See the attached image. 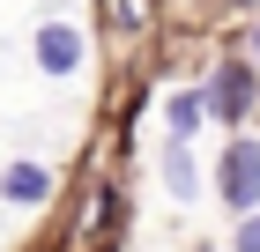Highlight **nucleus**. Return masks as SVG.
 <instances>
[{"instance_id": "1", "label": "nucleus", "mask_w": 260, "mask_h": 252, "mask_svg": "<svg viewBox=\"0 0 260 252\" xmlns=\"http://www.w3.org/2000/svg\"><path fill=\"white\" fill-rule=\"evenodd\" d=\"M216 186H223V208H238V215L260 208V149H253V141H231V149H223Z\"/></svg>"}, {"instance_id": "2", "label": "nucleus", "mask_w": 260, "mask_h": 252, "mask_svg": "<svg viewBox=\"0 0 260 252\" xmlns=\"http://www.w3.org/2000/svg\"><path fill=\"white\" fill-rule=\"evenodd\" d=\"M245 112H253V67L223 59L216 82H208V119H245Z\"/></svg>"}, {"instance_id": "3", "label": "nucleus", "mask_w": 260, "mask_h": 252, "mask_svg": "<svg viewBox=\"0 0 260 252\" xmlns=\"http://www.w3.org/2000/svg\"><path fill=\"white\" fill-rule=\"evenodd\" d=\"M0 193L15 200V208H38V200H52V171L45 163H8L0 171Z\"/></svg>"}, {"instance_id": "4", "label": "nucleus", "mask_w": 260, "mask_h": 252, "mask_svg": "<svg viewBox=\"0 0 260 252\" xmlns=\"http://www.w3.org/2000/svg\"><path fill=\"white\" fill-rule=\"evenodd\" d=\"M38 67H45V75H75V67H82V38H75V30H45V38H38Z\"/></svg>"}, {"instance_id": "5", "label": "nucleus", "mask_w": 260, "mask_h": 252, "mask_svg": "<svg viewBox=\"0 0 260 252\" xmlns=\"http://www.w3.org/2000/svg\"><path fill=\"white\" fill-rule=\"evenodd\" d=\"M201 119H208V89H186V97H171V126H179V134H193Z\"/></svg>"}, {"instance_id": "6", "label": "nucleus", "mask_w": 260, "mask_h": 252, "mask_svg": "<svg viewBox=\"0 0 260 252\" xmlns=\"http://www.w3.org/2000/svg\"><path fill=\"white\" fill-rule=\"evenodd\" d=\"M164 178H171V193H193V163H186V149H164Z\"/></svg>"}, {"instance_id": "7", "label": "nucleus", "mask_w": 260, "mask_h": 252, "mask_svg": "<svg viewBox=\"0 0 260 252\" xmlns=\"http://www.w3.org/2000/svg\"><path fill=\"white\" fill-rule=\"evenodd\" d=\"M238 252H260V215H238Z\"/></svg>"}, {"instance_id": "8", "label": "nucleus", "mask_w": 260, "mask_h": 252, "mask_svg": "<svg viewBox=\"0 0 260 252\" xmlns=\"http://www.w3.org/2000/svg\"><path fill=\"white\" fill-rule=\"evenodd\" d=\"M253 59H260V30H253Z\"/></svg>"}, {"instance_id": "9", "label": "nucleus", "mask_w": 260, "mask_h": 252, "mask_svg": "<svg viewBox=\"0 0 260 252\" xmlns=\"http://www.w3.org/2000/svg\"><path fill=\"white\" fill-rule=\"evenodd\" d=\"M238 8H260V0H238Z\"/></svg>"}]
</instances>
